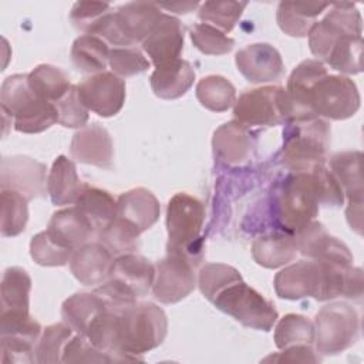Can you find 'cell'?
<instances>
[{
  "label": "cell",
  "mask_w": 364,
  "mask_h": 364,
  "mask_svg": "<svg viewBox=\"0 0 364 364\" xmlns=\"http://www.w3.org/2000/svg\"><path fill=\"white\" fill-rule=\"evenodd\" d=\"M212 146L216 156L226 164L242 165L252 155L253 138L249 128L233 119L222 124L213 132Z\"/></svg>",
  "instance_id": "25"
},
{
  "label": "cell",
  "mask_w": 364,
  "mask_h": 364,
  "mask_svg": "<svg viewBox=\"0 0 364 364\" xmlns=\"http://www.w3.org/2000/svg\"><path fill=\"white\" fill-rule=\"evenodd\" d=\"M108 64L119 78L141 74L149 68V61L136 47H114L109 53Z\"/></svg>",
  "instance_id": "47"
},
{
  "label": "cell",
  "mask_w": 364,
  "mask_h": 364,
  "mask_svg": "<svg viewBox=\"0 0 364 364\" xmlns=\"http://www.w3.org/2000/svg\"><path fill=\"white\" fill-rule=\"evenodd\" d=\"M360 151H344L330 158V171L341 185L348 203H363V175Z\"/></svg>",
  "instance_id": "33"
},
{
  "label": "cell",
  "mask_w": 364,
  "mask_h": 364,
  "mask_svg": "<svg viewBox=\"0 0 364 364\" xmlns=\"http://www.w3.org/2000/svg\"><path fill=\"white\" fill-rule=\"evenodd\" d=\"M299 253L296 239L291 233H269L253 240L252 256L259 266L266 269L282 267L294 260Z\"/></svg>",
  "instance_id": "30"
},
{
  "label": "cell",
  "mask_w": 364,
  "mask_h": 364,
  "mask_svg": "<svg viewBox=\"0 0 364 364\" xmlns=\"http://www.w3.org/2000/svg\"><path fill=\"white\" fill-rule=\"evenodd\" d=\"M263 361H276V363H320L321 357L311 346H291L283 348L280 353L274 355L270 354L269 357L263 358Z\"/></svg>",
  "instance_id": "52"
},
{
  "label": "cell",
  "mask_w": 364,
  "mask_h": 364,
  "mask_svg": "<svg viewBox=\"0 0 364 364\" xmlns=\"http://www.w3.org/2000/svg\"><path fill=\"white\" fill-rule=\"evenodd\" d=\"M196 98L202 107L213 112H225L235 105L236 88L222 75H206L196 84Z\"/></svg>",
  "instance_id": "37"
},
{
  "label": "cell",
  "mask_w": 364,
  "mask_h": 364,
  "mask_svg": "<svg viewBox=\"0 0 364 364\" xmlns=\"http://www.w3.org/2000/svg\"><path fill=\"white\" fill-rule=\"evenodd\" d=\"M318 205L310 172H293L280 191L277 216L284 230L296 235L316 219Z\"/></svg>",
  "instance_id": "8"
},
{
  "label": "cell",
  "mask_w": 364,
  "mask_h": 364,
  "mask_svg": "<svg viewBox=\"0 0 364 364\" xmlns=\"http://www.w3.org/2000/svg\"><path fill=\"white\" fill-rule=\"evenodd\" d=\"M63 363H112L111 357L95 348L82 334H74L64 347Z\"/></svg>",
  "instance_id": "50"
},
{
  "label": "cell",
  "mask_w": 364,
  "mask_h": 364,
  "mask_svg": "<svg viewBox=\"0 0 364 364\" xmlns=\"http://www.w3.org/2000/svg\"><path fill=\"white\" fill-rule=\"evenodd\" d=\"M109 53L111 50L107 41L90 34L77 37L71 46L73 64L78 71L91 75L105 71Z\"/></svg>",
  "instance_id": "35"
},
{
  "label": "cell",
  "mask_w": 364,
  "mask_h": 364,
  "mask_svg": "<svg viewBox=\"0 0 364 364\" xmlns=\"http://www.w3.org/2000/svg\"><path fill=\"white\" fill-rule=\"evenodd\" d=\"M363 44V36H344L336 43L324 63L341 74H360Z\"/></svg>",
  "instance_id": "42"
},
{
  "label": "cell",
  "mask_w": 364,
  "mask_h": 364,
  "mask_svg": "<svg viewBox=\"0 0 364 364\" xmlns=\"http://www.w3.org/2000/svg\"><path fill=\"white\" fill-rule=\"evenodd\" d=\"M162 13L159 4L151 1H131L119 6L114 17L121 47L142 44L159 21Z\"/></svg>",
  "instance_id": "18"
},
{
  "label": "cell",
  "mask_w": 364,
  "mask_h": 364,
  "mask_svg": "<svg viewBox=\"0 0 364 364\" xmlns=\"http://www.w3.org/2000/svg\"><path fill=\"white\" fill-rule=\"evenodd\" d=\"M84 185L85 183L77 173L74 161L65 155H58L54 159L47 178V191L53 205H74L80 198Z\"/></svg>",
  "instance_id": "27"
},
{
  "label": "cell",
  "mask_w": 364,
  "mask_h": 364,
  "mask_svg": "<svg viewBox=\"0 0 364 364\" xmlns=\"http://www.w3.org/2000/svg\"><path fill=\"white\" fill-rule=\"evenodd\" d=\"M185 40V26L175 16L162 13L149 36L142 41V50L155 67L181 58Z\"/></svg>",
  "instance_id": "20"
},
{
  "label": "cell",
  "mask_w": 364,
  "mask_h": 364,
  "mask_svg": "<svg viewBox=\"0 0 364 364\" xmlns=\"http://www.w3.org/2000/svg\"><path fill=\"white\" fill-rule=\"evenodd\" d=\"M196 266L182 253L166 252V256L155 264L154 297L164 304H173L188 297L196 286Z\"/></svg>",
  "instance_id": "13"
},
{
  "label": "cell",
  "mask_w": 364,
  "mask_h": 364,
  "mask_svg": "<svg viewBox=\"0 0 364 364\" xmlns=\"http://www.w3.org/2000/svg\"><path fill=\"white\" fill-rule=\"evenodd\" d=\"M361 14L353 3H331L323 20L316 21L309 31V47L318 61L324 63L336 43L344 36H361Z\"/></svg>",
  "instance_id": "11"
},
{
  "label": "cell",
  "mask_w": 364,
  "mask_h": 364,
  "mask_svg": "<svg viewBox=\"0 0 364 364\" xmlns=\"http://www.w3.org/2000/svg\"><path fill=\"white\" fill-rule=\"evenodd\" d=\"M109 280L121 284L138 299L145 297L155 280V264L136 253H127L114 259Z\"/></svg>",
  "instance_id": "23"
},
{
  "label": "cell",
  "mask_w": 364,
  "mask_h": 364,
  "mask_svg": "<svg viewBox=\"0 0 364 364\" xmlns=\"http://www.w3.org/2000/svg\"><path fill=\"white\" fill-rule=\"evenodd\" d=\"M293 236L299 253L307 259L338 266H353V255L350 249L341 240L328 235L320 222L313 220Z\"/></svg>",
  "instance_id": "17"
},
{
  "label": "cell",
  "mask_w": 364,
  "mask_h": 364,
  "mask_svg": "<svg viewBox=\"0 0 364 364\" xmlns=\"http://www.w3.org/2000/svg\"><path fill=\"white\" fill-rule=\"evenodd\" d=\"M0 232L4 237H14L24 232L28 220V199L11 189H1Z\"/></svg>",
  "instance_id": "38"
},
{
  "label": "cell",
  "mask_w": 364,
  "mask_h": 364,
  "mask_svg": "<svg viewBox=\"0 0 364 364\" xmlns=\"http://www.w3.org/2000/svg\"><path fill=\"white\" fill-rule=\"evenodd\" d=\"M191 40L193 46L206 55H223L232 51L235 40L228 37L219 28L206 24L198 23L191 28Z\"/></svg>",
  "instance_id": "46"
},
{
  "label": "cell",
  "mask_w": 364,
  "mask_h": 364,
  "mask_svg": "<svg viewBox=\"0 0 364 364\" xmlns=\"http://www.w3.org/2000/svg\"><path fill=\"white\" fill-rule=\"evenodd\" d=\"M71 249L60 245L54 240L47 230L38 232L31 237L30 242V256L31 259L46 267H55V266H65L70 263L73 256Z\"/></svg>",
  "instance_id": "44"
},
{
  "label": "cell",
  "mask_w": 364,
  "mask_h": 364,
  "mask_svg": "<svg viewBox=\"0 0 364 364\" xmlns=\"http://www.w3.org/2000/svg\"><path fill=\"white\" fill-rule=\"evenodd\" d=\"M58 112V124L65 128H82L88 121V109L80 100L77 85L58 100L55 104Z\"/></svg>",
  "instance_id": "49"
},
{
  "label": "cell",
  "mask_w": 364,
  "mask_h": 364,
  "mask_svg": "<svg viewBox=\"0 0 364 364\" xmlns=\"http://www.w3.org/2000/svg\"><path fill=\"white\" fill-rule=\"evenodd\" d=\"M276 294L286 300L314 297L318 301L336 297L361 300L363 270L353 266H338L320 260H299L274 276Z\"/></svg>",
  "instance_id": "1"
},
{
  "label": "cell",
  "mask_w": 364,
  "mask_h": 364,
  "mask_svg": "<svg viewBox=\"0 0 364 364\" xmlns=\"http://www.w3.org/2000/svg\"><path fill=\"white\" fill-rule=\"evenodd\" d=\"M360 92L355 82L346 75L327 74L310 91V107L316 117L343 121L360 108Z\"/></svg>",
  "instance_id": "10"
},
{
  "label": "cell",
  "mask_w": 364,
  "mask_h": 364,
  "mask_svg": "<svg viewBox=\"0 0 364 364\" xmlns=\"http://www.w3.org/2000/svg\"><path fill=\"white\" fill-rule=\"evenodd\" d=\"M71 156L87 165L104 169L112 168L114 144L109 132L100 124H91L80 128L71 139Z\"/></svg>",
  "instance_id": "21"
},
{
  "label": "cell",
  "mask_w": 364,
  "mask_h": 364,
  "mask_svg": "<svg viewBox=\"0 0 364 364\" xmlns=\"http://www.w3.org/2000/svg\"><path fill=\"white\" fill-rule=\"evenodd\" d=\"M246 6V1H205L199 4L198 17L226 34L233 30Z\"/></svg>",
  "instance_id": "43"
},
{
  "label": "cell",
  "mask_w": 364,
  "mask_h": 364,
  "mask_svg": "<svg viewBox=\"0 0 364 364\" xmlns=\"http://www.w3.org/2000/svg\"><path fill=\"white\" fill-rule=\"evenodd\" d=\"M233 118L246 128L276 127L287 122L286 91L279 85L246 90L233 105Z\"/></svg>",
  "instance_id": "9"
},
{
  "label": "cell",
  "mask_w": 364,
  "mask_h": 364,
  "mask_svg": "<svg viewBox=\"0 0 364 364\" xmlns=\"http://www.w3.org/2000/svg\"><path fill=\"white\" fill-rule=\"evenodd\" d=\"M203 222V203L186 192L175 193L166 206V252L182 253L199 264L203 253L200 237Z\"/></svg>",
  "instance_id": "5"
},
{
  "label": "cell",
  "mask_w": 364,
  "mask_h": 364,
  "mask_svg": "<svg viewBox=\"0 0 364 364\" xmlns=\"http://www.w3.org/2000/svg\"><path fill=\"white\" fill-rule=\"evenodd\" d=\"M316 195L320 205L338 208L344 202V191L336 176L326 165H318L310 171Z\"/></svg>",
  "instance_id": "48"
},
{
  "label": "cell",
  "mask_w": 364,
  "mask_h": 364,
  "mask_svg": "<svg viewBox=\"0 0 364 364\" xmlns=\"http://www.w3.org/2000/svg\"><path fill=\"white\" fill-rule=\"evenodd\" d=\"M73 333H74L73 328L64 321L47 326L43 330L34 348L36 363H40V364L60 363L63 360V351L65 344L74 336Z\"/></svg>",
  "instance_id": "41"
},
{
  "label": "cell",
  "mask_w": 364,
  "mask_h": 364,
  "mask_svg": "<svg viewBox=\"0 0 364 364\" xmlns=\"http://www.w3.org/2000/svg\"><path fill=\"white\" fill-rule=\"evenodd\" d=\"M314 344L317 353L336 355L355 344L360 333L357 310L344 301L321 307L314 317Z\"/></svg>",
  "instance_id": "7"
},
{
  "label": "cell",
  "mask_w": 364,
  "mask_h": 364,
  "mask_svg": "<svg viewBox=\"0 0 364 364\" xmlns=\"http://www.w3.org/2000/svg\"><path fill=\"white\" fill-rule=\"evenodd\" d=\"M141 232L128 220L117 216L100 235L101 242L115 257L127 253H135L139 247Z\"/></svg>",
  "instance_id": "40"
},
{
  "label": "cell",
  "mask_w": 364,
  "mask_h": 364,
  "mask_svg": "<svg viewBox=\"0 0 364 364\" xmlns=\"http://www.w3.org/2000/svg\"><path fill=\"white\" fill-rule=\"evenodd\" d=\"M210 303L240 324L259 331H270L279 318L274 304L242 277L225 286Z\"/></svg>",
  "instance_id": "6"
},
{
  "label": "cell",
  "mask_w": 364,
  "mask_h": 364,
  "mask_svg": "<svg viewBox=\"0 0 364 364\" xmlns=\"http://www.w3.org/2000/svg\"><path fill=\"white\" fill-rule=\"evenodd\" d=\"M240 277L242 274L233 266L225 263H206L198 273V286L205 299L212 301L225 286Z\"/></svg>",
  "instance_id": "45"
},
{
  "label": "cell",
  "mask_w": 364,
  "mask_h": 364,
  "mask_svg": "<svg viewBox=\"0 0 364 364\" xmlns=\"http://www.w3.org/2000/svg\"><path fill=\"white\" fill-rule=\"evenodd\" d=\"M115 350L125 361L142 360V354L162 344L168 333L165 311L151 301L114 310Z\"/></svg>",
  "instance_id": "2"
},
{
  "label": "cell",
  "mask_w": 364,
  "mask_h": 364,
  "mask_svg": "<svg viewBox=\"0 0 364 364\" xmlns=\"http://www.w3.org/2000/svg\"><path fill=\"white\" fill-rule=\"evenodd\" d=\"M235 63L239 73L252 84L276 81L284 71L280 53L267 43H255L240 48L235 55Z\"/></svg>",
  "instance_id": "19"
},
{
  "label": "cell",
  "mask_w": 364,
  "mask_h": 364,
  "mask_svg": "<svg viewBox=\"0 0 364 364\" xmlns=\"http://www.w3.org/2000/svg\"><path fill=\"white\" fill-rule=\"evenodd\" d=\"M47 166L26 155L4 156L0 166L1 189H11L28 200L43 198L47 191Z\"/></svg>",
  "instance_id": "15"
},
{
  "label": "cell",
  "mask_w": 364,
  "mask_h": 364,
  "mask_svg": "<svg viewBox=\"0 0 364 364\" xmlns=\"http://www.w3.org/2000/svg\"><path fill=\"white\" fill-rule=\"evenodd\" d=\"M327 74L324 63L318 60H304L291 71L287 80V87L284 88L287 122L318 118L310 107V91L311 87Z\"/></svg>",
  "instance_id": "16"
},
{
  "label": "cell",
  "mask_w": 364,
  "mask_h": 364,
  "mask_svg": "<svg viewBox=\"0 0 364 364\" xmlns=\"http://www.w3.org/2000/svg\"><path fill=\"white\" fill-rule=\"evenodd\" d=\"M108 307L101 296L94 291H78L67 297L61 304V317L74 333L87 336L91 323Z\"/></svg>",
  "instance_id": "29"
},
{
  "label": "cell",
  "mask_w": 364,
  "mask_h": 364,
  "mask_svg": "<svg viewBox=\"0 0 364 364\" xmlns=\"http://www.w3.org/2000/svg\"><path fill=\"white\" fill-rule=\"evenodd\" d=\"M331 142V128L323 118L287 122L282 162L293 172H310L324 165Z\"/></svg>",
  "instance_id": "4"
},
{
  "label": "cell",
  "mask_w": 364,
  "mask_h": 364,
  "mask_svg": "<svg viewBox=\"0 0 364 364\" xmlns=\"http://www.w3.org/2000/svg\"><path fill=\"white\" fill-rule=\"evenodd\" d=\"M151 88L162 100H176L185 95L195 81V70L186 60L178 58L172 63L155 67L151 74Z\"/></svg>",
  "instance_id": "28"
},
{
  "label": "cell",
  "mask_w": 364,
  "mask_h": 364,
  "mask_svg": "<svg viewBox=\"0 0 364 364\" xmlns=\"http://www.w3.org/2000/svg\"><path fill=\"white\" fill-rule=\"evenodd\" d=\"M276 347L283 350L291 346H313L314 344V324L301 314L289 313L282 317L274 327Z\"/></svg>",
  "instance_id": "39"
},
{
  "label": "cell",
  "mask_w": 364,
  "mask_h": 364,
  "mask_svg": "<svg viewBox=\"0 0 364 364\" xmlns=\"http://www.w3.org/2000/svg\"><path fill=\"white\" fill-rule=\"evenodd\" d=\"M328 3H301L282 1L279 3L276 20L283 33L290 37H306L316 23V17L321 14Z\"/></svg>",
  "instance_id": "32"
},
{
  "label": "cell",
  "mask_w": 364,
  "mask_h": 364,
  "mask_svg": "<svg viewBox=\"0 0 364 364\" xmlns=\"http://www.w3.org/2000/svg\"><path fill=\"white\" fill-rule=\"evenodd\" d=\"M109 11H112V7L108 3L77 1L70 11V20L77 30L90 34L95 24Z\"/></svg>",
  "instance_id": "51"
},
{
  "label": "cell",
  "mask_w": 364,
  "mask_h": 364,
  "mask_svg": "<svg viewBox=\"0 0 364 364\" xmlns=\"http://www.w3.org/2000/svg\"><path fill=\"white\" fill-rule=\"evenodd\" d=\"M114 259L101 242H88L73 252L70 270L81 284L100 286L109 279Z\"/></svg>",
  "instance_id": "22"
},
{
  "label": "cell",
  "mask_w": 364,
  "mask_h": 364,
  "mask_svg": "<svg viewBox=\"0 0 364 364\" xmlns=\"http://www.w3.org/2000/svg\"><path fill=\"white\" fill-rule=\"evenodd\" d=\"M159 7L171 10L178 14H186V13H191L192 10L198 9L199 3H172V4H159Z\"/></svg>",
  "instance_id": "53"
},
{
  "label": "cell",
  "mask_w": 364,
  "mask_h": 364,
  "mask_svg": "<svg viewBox=\"0 0 364 364\" xmlns=\"http://www.w3.org/2000/svg\"><path fill=\"white\" fill-rule=\"evenodd\" d=\"M46 230L54 240L71 250L78 249L97 236L94 228L77 206L54 212Z\"/></svg>",
  "instance_id": "24"
},
{
  "label": "cell",
  "mask_w": 364,
  "mask_h": 364,
  "mask_svg": "<svg viewBox=\"0 0 364 364\" xmlns=\"http://www.w3.org/2000/svg\"><path fill=\"white\" fill-rule=\"evenodd\" d=\"M0 105L3 117H10L17 132L38 134L58 122L55 105L34 94L28 74H13L1 82Z\"/></svg>",
  "instance_id": "3"
},
{
  "label": "cell",
  "mask_w": 364,
  "mask_h": 364,
  "mask_svg": "<svg viewBox=\"0 0 364 364\" xmlns=\"http://www.w3.org/2000/svg\"><path fill=\"white\" fill-rule=\"evenodd\" d=\"M31 277L18 266L7 267L0 284V311H30Z\"/></svg>",
  "instance_id": "34"
},
{
  "label": "cell",
  "mask_w": 364,
  "mask_h": 364,
  "mask_svg": "<svg viewBox=\"0 0 364 364\" xmlns=\"http://www.w3.org/2000/svg\"><path fill=\"white\" fill-rule=\"evenodd\" d=\"M28 84L37 97L55 104L73 87L70 77L58 67L40 64L28 73Z\"/></svg>",
  "instance_id": "36"
},
{
  "label": "cell",
  "mask_w": 364,
  "mask_h": 364,
  "mask_svg": "<svg viewBox=\"0 0 364 364\" xmlns=\"http://www.w3.org/2000/svg\"><path fill=\"white\" fill-rule=\"evenodd\" d=\"M80 100L88 111L102 118L117 115L125 102V81L112 71H102L85 77L77 84Z\"/></svg>",
  "instance_id": "14"
},
{
  "label": "cell",
  "mask_w": 364,
  "mask_h": 364,
  "mask_svg": "<svg viewBox=\"0 0 364 364\" xmlns=\"http://www.w3.org/2000/svg\"><path fill=\"white\" fill-rule=\"evenodd\" d=\"M74 206H77V209L91 223L97 237L117 218L118 213L117 200L111 196V193L88 183L84 185V189Z\"/></svg>",
  "instance_id": "31"
},
{
  "label": "cell",
  "mask_w": 364,
  "mask_h": 364,
  "mask_svg": "<svg viewBox=\"0 0 364 364\" xmlns=\"http://www.w3.org/2000/svg\"><path fill=\"white\" fill-rule=\"evenodd\" d=\"M43 333L30 311H0L1 363H36L34 348Z\"/></svg>",
  "instance_id": "12"
},
{
  "label": "cell",
  "mask_w": 364,
  "mask_h": 364,
  "mask_svg": "<svg viewBox=\"0 0 364 364\" xmlns=\"http://www.w3.org/2000/svg\"><path fill=\"white\" fill-rule=\"evenodd\" d=\"M117 205V216L132 223L141 233L152 228L161 215L159 200L146 188H134L121 193Z\"/></svg>",
  "instance_id": "26"
}]
</instances>
